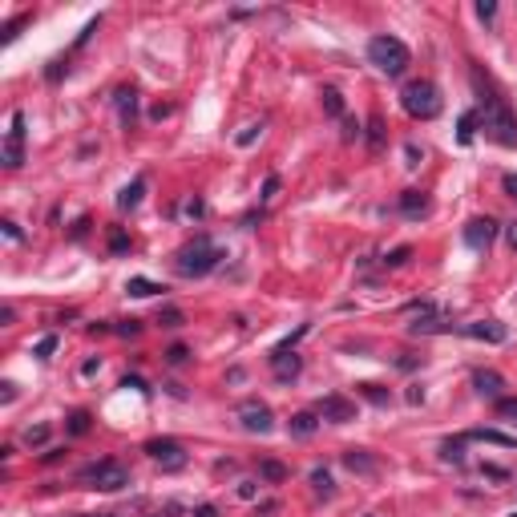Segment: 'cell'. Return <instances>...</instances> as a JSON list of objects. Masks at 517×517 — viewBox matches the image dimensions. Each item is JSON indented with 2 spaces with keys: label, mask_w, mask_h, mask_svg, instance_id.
Wrapping results in <instances>:
<instances>
[{
  "label": "cell",
  "mask_w": 517,
  "mask_h": 517,
  "mask_svg": "<svg viewBox=\"0 0 517 517\" xmlns=\"http://www.w3.org/2000/svg\"><path fill=\"white\" fill-rule=\"evenodd\" d=\"M477 126L485 129V138H493L497 146H517V117L509 113L505 98L497 93H485L481 105H477Z\"/></svg>",
  "instance_id": "1"
},
{
  "label": "cell",
  "mask_w": 517,
  "mask_h": 517,
  "mask_svg": "<svg viewBox=\"0 0 517 517\" xmlns=\"http://www.w3.org/2000/svg\"><path fill=\"white\" fill-rule=\"evenodd\" d=\"M219 259H223V251H219L207 235H198L194 243H186V247L178 251L174 271H178V275H186V279H202V275H210V271L219 267Z\"/></svg>",
  "instance_id": "2"
},
{
  "label": "cell",
  "mask_w": 517,
  "mask_h": 517,
  "mask_svg": "<svg viewBox=\"0 0 517 517\" xmlns=\"http://www.w3.org/2000/svg\"><path fill=\"white\" fill-rule=\"evenodd\" d=\"M368 61H372L384 77H400V73L412 65V53H408V45L400 41V37H388V33H384V37H372V41H368Z\"/></svg>",
  "instance_id": "3"
},
{
  "label": "cell",
  "mask_w": 517,
  "mask_h": 517,
  "mask_svg": "<svg viewBox=\"0 0 517 517\" xmlns=\"http://www.w3.org/2000/svg\"><path fill=\"white\" fill-rule=\"evenodd\" d=\"M77 481H81L85 489H101V493H117V489H126L129 485V473H126V465H117L113 457H101V461H89L77 473Z\"/></svg>",
  "instance_id": "4"
},
{
  "label": "cell",
  "mask_w": 517,
  "mask_h": 517,
  "mask_svg": "<svg viewBox=\"0 0 517 517\" xmlns=\"http://www.w3.org/2000/svg\"><path fill=\"white\" fill-rule=\"evenodd\" d=\"M400 105H405L408 117H420V122H433L441 113V89L433 81H408L405 93H400Z\"/></svg>",
  "instance_id": "5"
},
{
  "label": "cell",
  "mask_w": 517,
  "mask_h": 517,
  "mask_svg": "<svg viewBox=\"0 0 517 517\" xmlns=\"http://www.w3.org/2000/svg\"><path fill=\"white\" fill-rule=\"evenodd\" d=\"M21 162H25V113L13 110V117H8V141H4V166L21 170Z\"/></svg>",
  "instance_id": "6"
},
{
  "label": "cell",
  "mask_w": 517,
  "mask_h": 517,
  "mask_svg": "<svg viewBox=\"0 0 517 517\" xmlns=\"http://www.w3.org/2000/svg\"><path fill=\"white\" fill-rule=\"evenodd\" d=\"M238 420H243L247 433H259V436H267L275 429V417H271V408H267L263 400H243V405H238Z\"/></svg>",
  "instance_id": "7"
},
{
  "label": "cell",
  "mask_w": 517,
  "mask_h": 517,
  "mask_svg": "<svg viewBox=\"0 0 517 517\" xmlns=\"http://www.w3.org/2000/svg\"><path fill=\"white\" fill-rule=\"evenodd\" d=\"M146 453H150V457H154V461L162 465V469H170V473L186 465V448H182L178 441H170V436H158V441H146Z\"/></svg>",
  "instance_id": "8"
},
{
  "label": "cell",
  "mask_w": 517,
  "mask_h": 517,
  "mask_svg": "<svg viewBox=\"0 0 517 517\" xmlns=\"http://www.w3.org/2000/svg\"><path fill=\"white\" fill-rule=\"evenodd\" d=\"M315 417L320 420H332V424H352L356 420V405H352L348 396H323L320 405H315Z\"/></svg>",
  "instance_id": "9"
},
{
  "label": "cell",
  "mask_w": 517,
  "mask_h": 517,
  "mask_svg": "<svg viewBox=\"0 0 517 517\" xmlns=\"http://www.w3.org/2000/svg\"><path fill=\"white\" fill-rule=\"evenodd\" d=\"M497 238V223L493 219H473L465 226V247L469 251H489V243Z\"/></svg>",
  "instance_id": "10"
},
{
  "label": "cell",
  "mask_w": 517,
  "mask_h": 517,
  "mask_svg": "<svg viewBox=\"0 0 517 517\" xmlns=\"http://www.w3.org/2000/svg\"><path fill=\"white\" fill-rule=\"evenodd\" d=\"M469 339H485V344H505L509 339V327L501 320H477V323H465L461 327Z\"/></svg>",
  "instance_id": "11"
},
{
  "label": "cell",
  "mask_w": 517,
  "mask_h": 517,
  "mask_svg": "<svg viewBox=\"0 0 517 517\" xmlns=\"http://www.w3.org/2000/svg\"><path fill=\"white\" fill-rule=\"evenodd\" d=\"M473 388H477V396H485V400H501L505 380H501V372H493V368H477V372H473Z\"/></svg>",
  "instance_id": "12"
},
{
  "label": "cell",
  "mask_w": 517,
  "mask_h": 517,
  "mask_svg": "<svg viewBox=\"0 0 517 517\" xmlns=\"http://www.w3.org/2000/svg\"><path fill=\"white\" fill-rule=\"evenodd\" d=\"M113 105H117V117H122V126H134V117H138V89H129L122 85L117 93H113Z\"/></svg>",
  "instance_id": "13"
},
{
  "label": "cell",
  "mask_w": 517,
  "mask_h": 517,
  "mask_svg": "<svg viewBox=\"0 0 517 517\" xmlns=\"http://www.w3.org/2000/svg\"><path fill=\"white\" fill-rule=\"evenodd\" d=\"M271 368H275V376L279 380H295L299 376V368H303V360H299L295 352H287V348H275L271 352Z\"/></svg>",
  "instance_id": "14"
},
{
  "label": "cell",
  "mask_w": 517,
  "mask_h": 517,
  "mask_svg": "<svg viewBox=\"0 0 517 517\" xmlns=\"http://www.w3.org/2000/svg\"><path fill=\"white\" fill-rule=\"evenodd\" d=\"M344 465H348L352 473H360V477H372L380 469L376 457H372L368 448H348V453H344Z\"/></svg>",
  "instance_id": "15"
},
{
  "label": "cell",
  "mask_w": 517,
  "mask_h": 517,
  "mask_svg": "<svg viewBox=\"0 0 517 517\" xmlns=\"http://www.w3.org/2000/svg\"><path fill=\"white\" fill-rule=\"evenodd\" d=\"M315 429H320V417H315V412H295V417L287 420V433L299 436V441H308Z\"/></svg>",
  "instance_id": "16"
},
{
  "label": "cell",
  "mask_w": 517,
  "mask_h": 517,
  "mask_svg": "<svg viewBox=\"0 0 517 517\" xmlns=\"http://www.w3.org/2000/svg\"><path fill=\"white\" fill-rule=\"evenodd\" d=\"M469 441H485V445H501V448H517V436L509 433H497V429H473V433H465Z\"/></svg>",
  "instance_id": "17"
},
{
  "label": "cell",
  "mask_w": 517,
  "mask_h": 517,
  "mask_svg": "<svg viewBox=\"0 0 517 517\" xmlns=\"http://www.w3.org/2000/svg\"><path fill=\"white\" fill-rule=\"evenodd\" d=\"M424 210H429V198H424V190H405V194H400V214L417 219V214H424Z\"/></svg>",
  "instance_id": "18"
},
{
  "label": "cell",
  "mask_w": 517,
  "mask_h": 517,
  "mask_svg": "<svg viewBox=\"0 0 517 517\" xmlns=\"http://www.w3.org/2000/svg\"><path fill=\"white\" fill-rule=\"evenodd\" d=\"M141 194H146V178H134V182L126 186V190L117 194V210H138Z\"/></svg>",
  "instance_id": "19"
},
{
  "label": "cell",
  "mask_w": 517,
  "mask_h": 517,
  "mask_svg": "<svg viewBox=\"0 0 517 517\" xmlns=\"http://www.w3.org/2000/svg\"><path fill=\"white\" fill-rule=\"evenodd\" d=\"M320 98H323V113H327V117H344V98H339V89L327 85Z\"/></svg>",
  "instance_id": "20"
},
{
  "label": "cell",
  "mask_w": 517,
  "mask_h": 517,
  "mask_svg": "<svg viewBox=\"0 0 517 517\" xmlns=\"http://www.w3.org/2000/svg\"><path fill=\"white\" fill-rule=\"evenodd\" d=\"M473 134H477V110H469V113H461V122H457V141H461V146H469V141H473Z\"/></svg>",
  "instance_id": "21"
},
{
  "label": "cell",
  "mask_w": 517,
  "mask_h": 517,
  "mask_svg": "<svg viewBox=\"0 0 517 517\" xmlns=\"http://www.w3.org/2000/svg\"><path fill=\"white\" fill-rule=\"evenodd\" d=\"M126 291L134 295V299H150V295H158L162 287H158L154 279H129V283H126Z\"/></svg>",
  "instance_id": "22"
},
{
  "label": "cell",
  "mask_w": 517,
  "mask_h": 517,
  "mask_svg": "<svg viewBox=\"0 0 517 517\" xmlns=\"http://www.w3.org/2000/svg\"><path fill=\"white\" fill-rule=\"evenodd\" d=\"M311 489L320 493V497H332V493H336V485H332V473H327V469H315V473H311Z\"/></svg>",
  "instance_id": "23"
},
{
  "label": "cell",
  "mask_w": 517,
  "mask_h": 517,
  "mask_svg": "<svg viewBox=\"0 0 517 517\" xmlns=\"http://www.w3.org/2000/svg\"><path fill=\"white\" fill-rule=\"evenodd\" d=\"M21 441H25L28 448H37V445H45V441H49V424H28L25 433H21Z\"/></svg>",
  "instance_id": "24"
},
{
  "label": "cell",
  "mask_w": 517,
  "mask_h": 517,
  "mask_svg": "<svg viewBox=\"0 0 517 517\" xmlns=\"http://www.w3.org/2000/svg\"><path fill=\"white\" fill-rule=\"evenodd\" d=\"M441 457H445V461H453V465H461L465 461V436L445 441V445H441Z\"/></svg>",
  "instance_id": "25"
},
{
  "label": "cell",
  "mask_w": 517,
  "mask_h": 517,
  "mask_svg": "<svg viewBox=\"0 0 517 517\" xmlns=\"http://www.w3.org/2000/svg\"><path fill=\"white\" fill-rule=\"evenodd\" d=\"M57 344H61V339H57V332H49V336H41V339H37L33 356H37V360H49V356L57 352Z\"/></svg>",
  "instance_id": "26"
},
{
  "label": "cell",
  "mask_w": 517,
  "mask_h": 517,
  "mask_svg": "<svg viewBox=\"0 0 517 517\" xmlns=\"http://www.w3.org/2000/svg\"><path fill=\"white\" fill-rule=\"evenodd\" d=\"M360 396L372 400V405H388V392L380 388V384H360Z\"/></svg>",
  "instance_id": "27"
},
{
  "label": "cell",
  "mask_w": 517,
  "mask_h": 517,
  "mask_svg": "<svg viewBox=\"0 0 517 517\" xmlns=\"http://www.w3.org/2000/svg\"><path fill=\"white\" fill-rule=\"evenodd\" d=\"M259 134H263V122H251V126H243V129L235 134V141H238V146H251Z\"/></svg>",
  "instance_id": "28"
},
{
  "label": "cell",
  "mask_w": 517,
  "mask_h": 517,
  "mask_svg": "<svg viewBox=\"0 0 517 517\" xmlns=\"http://www.w3.org/2000/svg\"><path fill=\"white\" fill-rule=\"evenodd\" d=\"M69 433L73 436H85V433H89V412H81V408L73 412V417H69Z\"/></svg>",
  "instance_id": "29"
},
{
  "label": "cell",
  "mask_w": 517,
  "mask_h": 517,
  "mask_svg": "<svg viewBox=\"0 0 517 517\" xmlns=\"http://www.w3.org/2000/svg\"><path fill=\"white\" fill-rule=\"evenodd\" d=\"M408 259H412V247H396V251L384 255V267H405Z\"/></svg>",
  "instance_id": "30"
},
{
  "label": "cell",
  "mask_w": 517,
  "mask_h": 517,
  "mask_svg": "<svg viewBox=\"0 0 517 517\" xmlns=\"http://www.w3.org/2000/svg\"><path fill=\"white\" fill-rule=\"evenodd\" d=\"M259 477H267V481H283L287 469H283L279 461H263V465H259Z\"/></svg>",
  "instance_id": "31"
},
{
  "label": "cell",
  "mask_w": 517,
  "mask_h": 517,
  "mask_svg": "<svg viewBox=\"0 0 517 517\" xmlns=\"http://www.w3.org/2000/svg\"><path fill=\"white\" fill-rule=\"evenodd\" d=\"M158 323H162V327H182V323H186V315H182L178 308H162V315H158Z\"/></svg>",
  "instance_id": "32"
},
{
  "label": "cell",
  "mask_w": 517,
  "mask_h": 517,
  "mask_svg": "<svg viewBox=\"0 0 517 517\" xmlns=\"http://www.w3.org/2000/svg\"><path fill=\"white\" fill-rule=\"evenodd\" d=\"M368 141H372V146H380V141H384V122H380L376 113L368 117Z\"/></svg>",
  "instance_id": "33"
},
{
  "label": "cell",
  "mask_w": 517,
  "mask_h": 517,
  "mask_svg": "<svg viewBox=\"0 0 517 517\" xmlns=\"http://www.w3.org/2000/svg\"><path fill=\"white\" fill-rule=\"evenodd\" d=\"M166 360H170V364H186V360H190L186 344H170V348H166Z\"/></svg>",
  "instance_id": "34"
},
{
  "label": "cell",
  "mask_w": 517,
  "mask_h": 517,
  "mask_svg": "<svg viewBox=\"0 0 517 517\" xmlns=\"http://www.w3.org/2000/svg\"><path fill=\"white\" fill-rule=\"evenodd\" d=\"M0 231H4V238H8V243H21V238H25V235H21V226H16L13 219H4V223H0Z\"/></svg>",
  "instance_id": "35"
},
{
  "label": "cell",
  "mask_w": 517,
  "mask_h": 517,
  "mask_svg": "<svg viewBox=\"0 0 517 517\" xmlns=\"http://www.w3.org/2000/svg\"><path fill=\"white\" fill-rule=\"evenodd\" d=\"M497 417L517 420V400H497Z\"/></svg>",
  "instance_id": "36"
},
{
  "label": "cell",
  "mask_w": 517,
  "mask_h": 517,
  "mask_svg": "<svg viewBox=\"0 0 517 517\" xmlns=\"http://www.w3.org/2000/svg\"><path fill=\"white\" fill-rule=\"evenodd\" d=\"M65 73H69V65H65V61H53V65L45 69V77H49V81H61Z\"/></svg>",
  "instance_id": "37"
},
{
  "label": "cell",
  "mask_w": 517,
  "mask_h": 517,
  "mask_svg": "<svg viewBox=\"0 0 517 517\" xmlns=\"http://www.w3.org/2000/svg\"><path fill=\"white\" fill-rule=\"evenodd\" d=\"M275 194H279V178H275V174H267V182H263V202H271Z\"/></svg>",
  "instance_id": "38"
},
{
  "label": "cell",
  "mask_w": 517,
  "mask_h": 517,
  "mask_svg": "<svg viewBox=\"0 0 517 517\" xmlns=\"http://www.w3.org/2000/svg\"><path fill=\"white\" fill-rule=\"evenodd\" d=\"M126 247H129V238L122 235V231H113V235H110V251H113V255H122Z\"/></svg>",
  "instance_id": "39"
},
{
  "label": "cell",
  "mask_w": 517,
  "mask_h": 517,
  "mask_svg": "<svg viewBox=\"0 0 517 517\" xmlns=\"http://www.w3.org/2000/svg\"><path fill=\"white\" fill-rule=\"evenodd\" d=\"M477 16H481V21H493V16H497V4H493V0H481V4H477Z\"/></svg>",
  "instance_id": "40"
},
{
  "label": "cell",
  "mask_w": 517,
  "mask_h": 517,
  "mask_svg": "<svg viewBox=\"0 0 517 517\" xmlns=\"http://www.w3.org/2000/svg\"><path fill=\"white\" fill-rule=\"evenodd\" d=\"M186 214H190V219H202V214H207V202H202V198H190V202H186Z\"/></svg>",
  "instance_id": "41"
},
{
  "label": "cell",
  "mask_w": 517,
  "mask_h": 517,
  "mask_svg": "<svg viewBox=\"0 0 517 517\" xmlns=\"http://www.w3.org/2000/svg\"><path fill=\"white\" fill-rule=\"evenodd\" d=\"M138 332H141L138 320H122V323H117V336H138Z\"/></svg>",
  "instance_id": "42"
},
{
  "label": "cell",
  "mask_w": 517,
  "mask_h": 517,
  "mask_svg": "<svg viewBox=\"0 0 517 517\" xmlns=\"http://www.w3.org/2000/svg\"><path fill=\"white\" fill-rule=\"evenodd\" d=\"M122 388H134V392H141V396L150 392V388H146V380H141V376H126V380H122Z\"/></svg>",
  "instance_id": "43"
},
{
  "label": "cell",
  "mask_w": 517,
  "mask_h": 517,
  "mask_svg": "<svg viewBox=\"0 0 517 517\" xmlns=\"http://www.w3.org/2000/svg\"><path fill=\"white\" fill-rule=\"evenodd\" d=\"M501 190L517 202V174H505V178H501Z\"/></svg>",
  "instance_id": "44"
},
{
  "label": "cell",
  "mask_w": 517,
  "mask_h": 517,
  "mask_svg": "<svg viewBox=\"0 0 517 517\" xmlns=\"http://www.w3.org/2000/svg\"><path fill=\"white\" fill-rule=\"evenodd\" d=\"M238 497H247V501L259 497V485H255V481H243V485H238Z\"/></svg>",
  "instance_id": "45"
},
{
  "label": "cell",
  "mask_w": 517,
  "mask_h": 517,
  "mask_svg": "<svg viewBox=\"0 0 517 517\" xmlns=\"http://www.w3.org/2000/svg\"><path fill=\"white\" fill-rule=\"evenodd\" d=\"M485 477H493V481H505L509 473H505L501 465H485Z\"/></svg>",
  "instance_id": "46"
},
{
  "label": "cell",
  "mask_w": 517,
  "mask_h": 517,
  "mask_svg": "<svg viewBox=\"0 0 517 517\" xmlns=\"http://www.w3.org/2000/svg\"><path fill=\"white\" fill-rule=\"evenodd\" d=\"M0 388H4V392H0V396H4V405H8V400H16V384H13V380H4Z\"/></svg>",
  "instance_id": "47"
},
{
  "label": "cell",
  "mask_w": 517,
  "mask_h": 517,
  "mask_svg": "<svg viewBox=\"0 0 517 517\" xmlns=\"http://www.w3.org/2000/svg\"><path fill=\"white\" fill-rule=\"evenodd\" d=\"M98 372H101V360H85L81 376H98Z\"/></svg>",
  "instance_id": "48"
},
{
  "label": "cell",
  "mask_w": 517,
  "mask_h": 517,
  "mask_svg": "<svg viewBox=\"0 0 517 517\" xmlns=\"http://www.w3.org/2000/svg\"><path fill=\"white\" fill-rule=\"evenodd\" d=\"M405 158H408V166H420V150H417V146H405Z\"/></svg>",
  "instance_id": "49"
},
{
  "label": "cell",
  "mask_w": 517,
  "mask_h": 517,
  "mask_svg": "<svg viewBox=\"0 0 517 517\" xmlns=\"http://www.w3.org/2000/svg\"><path fill=\"white\" fill-rule=\"evenodd\" d=\"M505 238H509V247H513V251H517V219H513V223H509V226H505Z\"/></svg>",
  "instance_id": "50"
},
{
  "label": "cell",
  "mask_w": 517,
  "mask_h": 517,
  "mask_svg": "<svg viewBox=\"0 0 517 517\" xmlns=\"http://www.w3.org/2000/svg\"><path fill=\"white\" fill-rule=\"evenodd\" d=\"M194 517H219V509H214V505H198Z\"/></svg>",
  "instance_id": "51"
},
{
  "label": "cell",
  "mask_w": 517,
  "mask_h": 517,
  "mask_svg": "<svg viewBox=\"0 0 517 517\" xmlns=\"http://www.w3.org/2000/svg\"><path fill=\"white\" fill-rule=\"evenodd\" d=\"M166 113H170V105H154V110H150V117H154V122H162Z\"/></svg>",
  "instance_id": "52"
},
{
  "label": "cell",
  "mask_w": 517,
  "mask_h": 517,
  "mask_svg": "<svg viewBox=\"0 0 517 517\" xmlns=\"http://www.w3.org/2000/svg\"><path fill=\"white\" fill-rule=\"evenodd\" d=\"M73 517H113V513H73Z\"/></svg>",
  "instance_id": "53"
},
{
  "label": "cell",
  "mask_w": 517,
  "mask_h": 517,
  "mask_svg": "<svg viewBox=\"0 0 517 517\" xmlns=\"http://www.w3.org/2000/svg\"><path fill=\"white\" fill-rule=\"evenodd\" d=\"M513 517H517V513H513Z\"/></svg>",
  "instance_id": "54"
}]
</instances>
